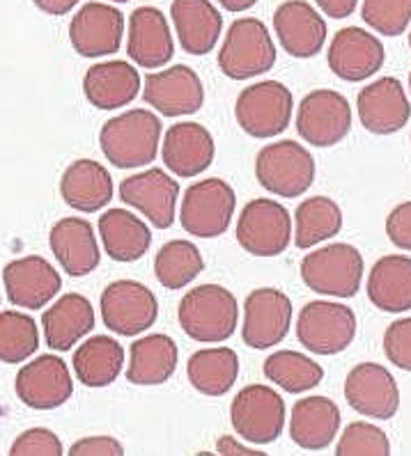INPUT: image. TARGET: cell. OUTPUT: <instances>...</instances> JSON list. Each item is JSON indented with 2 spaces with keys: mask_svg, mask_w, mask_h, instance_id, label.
I'll return each instance as SVG.
<instances>
[{
  "mask_svg": "<svg viewBox=\"0 0 411 456\" xmlns=\"http://www.w3.org/2000/svg\"><path fill=\"white\" fill-rule=\"evenodd\" d=\"M161 119L145 108H134L109 119L99 131V147L119 170L150 166L159 154Z\"/></svg>",
  "mask_w": 411,
  "mask_h": 456,
  "instance_id": "6da1fadb",
  "label": "cell"
},
{
  "mask_svg": "<svg viewBox=\"0 0 411 456\" xmlns=\"http://www.w3.org/2000/svg\"><path fill=\"white\" fill-rule=\"evenodd\" d=\"M179 326L193 342L217 344L234 335L239 305L233 291L221 285L193 287L177 307Z\"/></svg>",
  "mask_w": 411,
  "mask_h": 456,
  "instance_id": "7a4b0ae2",
  "label": "cell"
},
{
  "mask_svg": "<svg viewBox=\"0 0 411 456\" xmlns=\"http://www.w3.org/2000/svg\"><path fill=\"white\" fill-rule=\"evenodd\" d=\"M255 177L267 193L299 198L313 186L315 159L297 140H278L258 151Z\"/></svg>",
  "mask_w": 411,
  "mask_h": 456,
  "instance_id": "3957f363",
  "label": "cell"
},
{
  "mask_svg": "<svg viewBox=\"0 0 411 456\" xmlns=\"http://www.w3.org/2000/svg\"><path fill=\"white\" fill-rule=\"evenodd\" d=\"M276 65V46L260 19H237L227 28L218 67L233 81H249Z\"/></svg>",
  "mask_w": 411,
  "mask_h": 456,
  "instance_id": "277c9868",
  "label": "cell"
},
{
  "mask_svg": "<svg viewBox=\"0 0 411 456\" xmlns=\"http://www.w3.org/2000/svg\"><path fill=\"white\" fill-rule=\"evenodd\" d=\"M303 285L310 291L336 298H352L363 282V255L349 243H331L303 257Z\"/></svg>",
  "mask_w": 411,
  "mask_h": 456,
  "instance_id": "5b68a950",
  "label": "cell"
},
{
  "mask_svg": "<svg viewBox=\"0 0 411 456\" xmlns=\"http://www.w3.org/2000/svg\"><path fill=\"white\" fill-rule=\"evenodd\" d=\"M292 92L278 81H262L243 87L234 103L239 129L251 138L269 140L281 135L292 119Z\"/></svg>",
  "mask_w": 411,
  "mask_h": 456,
  "instance_id": "8992f818",
  "label": "cell"
},
{
  "mask_svg": "<svg viewBox=\"0 0 411 456\" xmlns=\"http://www.w3.org/2000/svg\"><path fill=\"white\" fill-rule=\"evenodd\" d=\"M237 195L226 179L210 177L189 186L179 209V223L191 237L217 239L233 223Z\"/></svg>",
  "mask_w": 411,
  "mask_h": 456,
  "instance_id": "52a82bcc",
  "label": "cell"
},
{
  "mask_svg": "<svg viewBox=\"0 0 411 456\" xmlns=\"http://www.w3.org/2000/svg\"><path fill=\"white\" fill-rule=\"evenodd\" d=\"M297 338L315 355L342 354L357 338V314L342 303L310 301L299 312Z\"/></svg>",
  "mask_w": 411,
  "mask_h": 456,
  "instance_id": "ba28073f",
  "label": "cell"
},
{
  "mask_svg": "<svg viewBox=\"0 0 411 456\" xmlns=\"http://www.w3.org/2000/svg\"><path fill=\"white\" fill-rule=\"evenodd\" d=\"M292 241V218L281 202L251 200L237 220V243L255 257H276Z\"/></svg>",
  "mask_w": 411,
  "mask_h": 456,
  "instance_id": "9c48e42d",
  "label": "cell"
},
{
  "mask_svg": "<svg viewBox=\"0 0 411 456\" xmlns=\"http://www.w3.org/2000/svg\"><path fill=\"white\" fill-rule=\"evenodd\" d=\"M103 326L122 338H136L154 326L159 317L157 296L136 280L111 282L99 301Z\"/></svg>",
  "mask_w": 411,
  "mask_h": 456,
  "instance_id": "30bf717a",
  "label": "cell"
},
{
  "mask_svg": "<svg viewBox=\"0 0 411 456\" xmlns=\"http://www.w3.org/2000/svg\"><path fill=\"white\" fill-rule=\"evenodd\" d=\"M233 427L253 445H269L285 427V402L269 386H246L237 392L230 406Z\"/></svg>",
  "mask_w": 411,
  "mask_h": 456,
  "instance_id": "8fae6325",
  "label": "cell"
},
{
  "mask_svg": "<svg viewBox=\"0 0 411 456\" xmlns=\"http://www.w3.org/2000/svg\"><path fill=\"white\" fill-rule=\"evenodd\" d=\"M297 131L313 147H333L352 131V106L336 90H315L301 99Z\"/></svg>",
  "mask_w": 411,
  "mask_h": 456,
  "instance_id": "7c38bea8",
  "label": "cell"
},
{
  "mask_svg": "<svg viewBox=\"0 0 411 456\" xmlns=\"http://www.w3.org/2000/svg\"><path fill=\"white\" fill-rule=\"evenodd\" d=\"M292 323V301L274 287H260L246 296L243 303L242 338L246 346L265 351L287 338Z\"/></svg>",
  "mask_w": 411,
  "mask_h": 456,
  "instance_id": "4fadbf2b",
  "label": "cell"
},
{
  "mask_svg": "<svg viewBox=\"0 0 411 456\" xmlns=\"http://www.w3.org/2000/svg\"><path fill=\"white\" fill-rule=\"evenodd\" d=\"M14 390L28 408L53 411L70 402L74 381L65 360L58 355H39L19 370Z\"/></svg>",
  "mask_w": 411,
  "mask_h": 456,
  "instance_id": "5bb4252c",
  "label": "cell"
},
{
  "mask_svg": "<svg viewBox=\"0 0 411 456\" xmlns=\"http://www.w3.org/2000/svg\"><path fill=\"white\" fill-rule=\"evenodd\" d=\"M143 99L163 118H185L198 113L205 103V86L191 67L177 65L150 74L143 86Z\"/></svg>",
  "mask_w": 411,
  "mask_h": 456,
  "instance_id": "9a60e30c",
  "label": "cell"
},
{
  "mask_svg": "<svg viewBox=\"0 0 411 456\" xmlns=\"http://www.w3.org/2000/svg\"><path fill=\"white\" fill-rule=\"evenodd\" d=\"M177 198L179 183L159 167L131 175L119 183V200L141 211L157 230H169L175 223Z\"/></svg>",
  "mask_w": 411,
  "mask_h": 456,
  "instance_id": "2e32d148",
  "label": "cell"
},
{
  "mask_svg": "<svg viewBox=\"0 0 411 456\" xmlns=\"http://www.w3.org/2000/svg\"><path fill=\"white\" fill-rule=\"evenodd\" d=\"M345 399L358 415L390 419L400 408V387L384 365L361 362L347 374Z\"/></svg>",
  "mask_w": 411,
  "mask_h": 456,
  "instance_id": "e0dca14e",
  "label": "cell"
},
{
  "mask_svg": "<svg viewBox=\"0 0 411 456\" xmlns=\"http://www.w3.org/2000/svg\"><path fill=\"white\" fill-rule=\"evenodd\" d=\"M358 119L363 129L374 135L398 134L411 118V103L402 83L393 76H384L358 92Z\"/></svg>",
  "mask_w": 411,
  "mask_h": 456,
  "instance_id": "ac0fdd59",
  "label": "cell"
},
{
  "mask_svg": "<svg viewBox=\"0 0 411 456\" xmlns=\"http://www.w3.org/2000/svg\"><path fill=\"white\" fill-rule=\"evenodd\" d=\"M125 35V17L103 3H86L70 23V42L83 58L118 53Z\"/></svg>",
  "mask_w": 411,
  "mask_h": 456,
  "instance_id": "d6986e66",
  "label": "cell"
},
{
  "mask_svg": "<svg viewBox=\"0 0 411 456\" xmlns=\"http://www.w3.org/2000/svg\"><path fill=\"white\" fill-rule=\"evenodd\" d=\"M331 71L347 83H361L384 67L386 51L373 33L361 28H342L329 46Z\"/></svg>",
  "mask_w": 411,
  "mask_h": 456,
  "instance_id": "ffe728a7",
  "label": "cell"
},
{
  "mask_svg": "<svg viewBox=\"0 0 411 456\" xmlns=\"http://www.w3.org/2000/svg\"><path fill=\"white\" fill-rule=\"evenodd\" d=\"M7 298L23 310H42L58 296L62 280L58 271L39 255L14 259L3 269Z\"/></svg>",
  "mask_w": 411,
  "mask_h": 456,
  "instance_id": "44dd1931",
  "label": "cell"
},
{
  "mask_svg": "<svg viewBox=\"0 0 411 456\" xmlns=\"http://www.w3.org/2000/svg\"><path fill=\"white\" fill-rule=\"evenodd\" d=\"M274 30L292 58H313L326 44V21L306 0H287L274 12Z\"/></svg>",
  "mask_w": 411,
  "mask_h": 456,
  "instance_id": "7402d4cb",
  "label": "cell"
},
{
  "mask_svg": "<svg viewBox=\"0 0 411 456\" xmlns=\"http://www.w3.org/2000/svg\"><path fill=\"white\" fill-rule=\"evenodd\" d=\"M217 145L210 131L198 122H177L166 131L161 159L175 177H198L214 163Z\"/></svg>",
  "mask_w": 411,
  "mask_h": 456,
  "instance_id": "603a6c76",
  "label": "cell"
},
{
  "mask_svg": "<svg viewBox=\"0 0 411 456\" xmlns=\"http://www.w3.org/2000/svg\"><path fill=\"white\" fill-rule=\"evenodd\" d=\"M49 246L62 271L71 278L90 275L102 262L95 227L86 218H78V216L60 218L51 227Z\"/></svg>",
  "mask_w": 411,
  "mask_h": 456,
  "instance_id": "cb8c5ba5",
  "label": "cell"
},
{
  "mask_svg": "<svg viewBox=\"0 0 411 456\" xmlns=\"http://www.w3.org/2000/svg\"><path fill=\"white\" fill-rule=\"evenodd\" d=\"M127 53L136 67L159 69L169 65L175 53V42L163 12L147 5L131 12Z\"/></svg>",
  "mask_w": 411,
  "mask_h": 456,
  "instance_id": "d4e9b609",
  "label": "cell"
},
{
  "mask_svg": "<svg viewBox=\"0 0 411 456\" xmlns=\"http://www.w3.org/2000/svg\"><path fill=\"white\" fill-rule=\"evenodd\" d=\"M115 183L111 172L93 159H78L60 179L62 202L81 214H97L113 200Z\"/></svg>",
  "mask_w": 411,
  "mask_h": 456,
  "instance_id": "484cf974",
  "label": "cell"
},
{
  "mask_svg": "<svg viewBox=\"0 0 411 456\" xmlns=\"http://www.w3.org/2000/svg\"><path fill=\"white\" fill-rule=\"evenodd\" d=\"M141 83V74L134 65L125 60H111L86 71L83 94L99 110H118L138 97Z\"/></svg>",
  "mask_w": 411,
  "mask_h": 456,
  "instance_id": "4316f807",
  "label": "cell"
},
{
  "mask_svg": "<svg viewBox=\"0 0 411 456\" xmlns=\"http://www.w3.org/2000/svg\"><path fill=\"white\" fill-rule=\"evenodd\" d=\"M341 431V408L329 397H303L292 406L290 438L306 452H319L336 440Z\"/></svg>",
  "mask_w": 411,
  "mask_h": 456,
  "instance_id": "83f0119b",
  "label": "cell"
},
{
  "mask_svg": "<svg viewBox=\"0 0 411 456\" xmlns=\"http://www.w3.org/2000/svg\"><path fill=\"white\" fill-rule=\"evenodd\" d=\"M173 26L179 46L189 55H207L217 46L223 30V17L210 0H173Z\"/></svg>",
  "mask_w": 411,
  "mask_h": 456,
  "instance_id": "f1b7e54d",
  "label": "cell"
},
{
  "mask_svg": "<svg viewBox=\"0 0 411 456\" xmlns=\"http://www.w3.org/2000/svg\"><path fill=\"white\" fill-rule=\"evenodd\" d=\"M44 339L53 351H70L95 328V307L81 294H65L42 317Z\"/></svg>",
  "mask_w": 411,
  "mask_h": 456,
  "instance_id": "f546056e",
  "label": "cell"
},
{
  "mask_svg": "<svg viewBox=\"0 0 411 456\" xmlns=\"http://www.w3.org/2000/svg\"><path fill=\"white\" fill-rule=\"evenodd\" d=\"M368 298L374 307L390 314L411 310V257L386 255L377 259L368 275Z\"/></svg>",
  "mask_w": 411,
  "mask_h": 456,
  "instance_id": "4dcf8cb0",
  "label": "cell"
},
{
  "mask_svg": "<svg viewBox=\"0 0 411 456\" xmlns=\"http://www.w3.org/2000/svg\"><path fill=\"white\" fill-rule=\"evenodd\" d=\"M99 237L106 255L119 264L145 257L152 246L150 227L127 209H109L99 216Z\"/></svg>",
  "mask_w": 411,
  "mask_h": 456,
  "instance_id": "1f68e13d",
  "label": "cell"
},
{
  "mask_svg": "<svg viewBox=\"0 0 411 456\" xmlns=\"http://www.w3.org/2000/svg\"><path fill=\"white\" fill-rule=\"evenodd\" d=\"M179 349L169 335L154 333L131 344L127 381L134 386H161L177 370Z\"/></svg>",
  "mask_w": 411,
  "mask_h": 456,
  "instance_id": "d6a6232c",
  "label": "cell"
},
{
  "mask_svg": "<svg viewBox=\"0 0 411 456\" xmlns=\"http://www.w3.org/2000/svg\"><path fill=\"white\" fill-rule=\"evenodd\" d=\"M76 379L87 387H106L115 381L125 365V349L118 339L109 335H97L83 342L76 349L74 360Z\"/></svg>",
  "mask_w": 411,
  "mask_h": 456,
  "instance_id": "836d02e7",
  "label": "cell"
},
{
  "mask_svg": "<svg viewBox=\"0 0 411 456\" xmlns=\"http://www.w3.org/2000/svg\"><path fill=\"white\" fill-rule=\"evenodd\" d=\"M186 376L191 386L205 397H223L237 381L239 358L227 346L195 351L186 362Z\"/></svg>",
  "mask_w": 411,
  "mask_h": 456,
  "instance_id": "e575fe53",
  "label": "cell"
},
{
  "mask_svg": "<svg viewBox=\"0 0 411 456\" xmlns=\"http://www.w3.org/2000/svg\"><path fill=\"white\" fill-rule=\"evenodd\" d=\"M294 246L299 250H310L317 243L333 239L342 230V209L331 198L313 195L299 204L294 211Z\"/></svg>",
  "mask_w": 411,
  "mask_h": 456,
  "instance_id": "d590c367",
  "label": "cell"
},
{
  "mask_svg": "<svg viewBox=\"0 0 411 456\" xmlns=\"http://www.w3.org/2000/svg\"><path fill=\"white\" fill-rule=\"evenodd\" d=\"M262 371L274 386L283 387L290 395H303V392L315 390L325 379V370L319 362L290 349L271 354L265 360Z\"/></svg>",
  "mask_w": 411,
  "mask_h": 456,
  "instance_id": "8d00e7d4",
  "label": "cell"
},
{
  "mask_svg": "<svg viewBox=\"0 0 411 456\" xmlns=\"http://www.w3.org/2000/svg\"><path fill=\"white\" fill-rule=\"evenodd\" d=\"M205 269L201 250L186 239L163 243L154 257V275L166 289H185Z\"/></svg>",
  "mask_w": 411,
  "mask_h": 456,
  "instance_id": "74e56055",
  "label": "cell"
},
{
  "mask_svg": "<svg viewBox=\"0 0 411 456\" xmlns=\"http://www.w3.org/2000/svg\"><path fill=\"white\" fill-rule=\"evenodd\" d=\"M39 349V330L35 319L17 310L0 312V362L19 365Z\"/></svg>",
  "mask_w": 411,
  "mask_h": 456,
  "instance_id": "f35d334b",
  "label": "cell"
},
{
  "mask_svg": "<svg viewBox=\"0 0 411 456\" xmlns=\"http://www.w3.org/2000/svg\"><path fill=\"white\" fill-rule=\"evenodd\" d=\"M363 21L386 37H398L411 23V0H363Z\"/></svg>",
  "mask_w": 411,
  "mask_h": 456,
  "instance_id": "ab89813d",
  "label": "cell"
},
{
  "mask_svg": "<svg viewBox=\"0 0 411 456\" xmlns=\"http://www.w3.org/2000/svg\"><path fill=\"white\" fill-rule=\"evenodd\" d=\"M390 440L384 431L370 422H352L342 431L336 456H389Z\"/></svg>",
  "mask_w": 411,
  "mask_h": 456,
  "instance_id": "60d3db41",
  "label": "cell"
},
{
  "mask_svg": "<svg viewBox=\"0 0 411 456\" xmlns=\"http://www.w3.org/2000/svg\"><path fill=\"white\" fill-rule=\"evenodd\" d=\"M62 443L51 429L35 427L19 436L10 447L12 456H62Z\"/></svg>",
  "mask_w": 411,
  "mask_h": 456,
  "instance_id": "b9f144b4",
  "label": "cell"
},
{
  "mask_svg": "<svg viewBox=\"0 0 411 456\" xmlns=\"http://www.w3.org/2000/svg\"><path fill=\"white\" fill-rule=\"evenodd\" d=\"M384 354L398 370L411 371V317L398 319L386 328Z\"/></svg>",
  "mask_w": 411,
  "mask_h": 456,
  "instance_id": "7bdbcfd3",
  "label": "cell"
},
{
  "mask_svg": "<svg viewBox=\"0 0 411 456\" xmlns=\"http://www.w3.org/2000/svg\"><path fill=\"white\" fill-rule=\"evenodd\" d=\"M386 237L395 248L411 253V202L398 204L386 218Z\"/></svg>",
  "mask_w": 411,
  "mask_h": 456,
  "instance_id": "ee69618b",
  "label": "cell"
},
{
  "mask_svg": "<svg viewBox=\"0 0 411 456\" xmlns=\"http://www.w3.org/2000/svg\"><path fill=\"white\" fill-rule=\"evenodd\" d=\"M70 456H122L125 447L118 438L111 436H87V438L76 440L67 452Z\"/></svg>",
  "mask_w": 411,
  "mask_h": 456,
  "instance_id": "f6af8a7d",
  "label": "cell"
},
{
  "mask_svg": "<svg viewBox=\"0 0 411 456\" xmlns=\"http://www.w3.org/2000/svg\"><path fill=\"white\" fill-rule=\"evenodd\" d=\"M319 10L325 12L326 17L331 19H347L357 10L358 0H315Z\"/></svg>",
  "mask_w": 411,
  "mask_h": 456,
  "instance_id": "bcb514c9",
  "label": "cell"
},
{
  "mask_svg": "<svg viewBox=\"0 0 411 456\" xmlns=\"http://www.w3.org/2000/svg\"><path fill=\"white\" fill-rule=\"evenodd\" d=\"M217 454L221 456H262V452L251 450V447L242 445L233 436H221L217 440Z\"/></svg>",
  "mask_w": 411,
  "mask_h": 456,
  "instance_id": "7dc6e473",
  "label": "cell"
},
{
  "mask_svg": "<svg viewBox=\"0 0 411 456\" xmlns=\"http://www.w3.org/2000/svg\"><path fill=\"white\" fill-rule=\"evenodd\" d=\"M33 3L44 14H51V17H62L78 5V0H33Z\"/></svg>",
  "mask_w": 411,
  "mask_h": 456,
  "instance_id": "c3c4849f",
  "label": "cell"
},
{
  "mask_svg": "<svg viewBox=\"0 0 411 456\" xmlns=\"http://www.w3.org/2000/svg\"><path fill=\"white\" fill-rule=\"evenodd\" d=\"M258 0H218V5L227 12H246L255 5Z\"/></svg>",
  "mask_w": 411,
  "mask_h": 456,
  "instance_id": "681fc988",
  "label": "cell"
},
{
  "mask_svg": "<svg viewBox=\"0 0 411 456\" xmlns=\"http://www.w3.org/2000/svg\"><path fill=\"white\" fill-rule=\"evenodd\" d=\"M111 3H129V0H111Z\"/></svg>",
  "mask_w": 411,
  "mask_h": 456,
  "instance_id": "f907efd6",
  "label": "cell"
},
{
  "mask_svg": "<svg viewBox=\"0 0 411 456\" xmlns=\"http://www.w3.org/2000/svg\"><path fill=\"white\" fill-rule=\"evenodd\" d=\"M409 90H411V74H409Z\"/></svg>",
  "mask_w": 411,
  "mask_h": 456,
  "instance_id": "816d5d0a",
  "label": "cell"
},
{
  "mask_svg": "<svg viewBox=\"0 0 411 456\" xmlns=\"http://www.w3.org/2000/svg\"><path fill=\"white\" fill-rule=\"evenodd\" d=\"M409 46H411V33H409Z\"/></svg>",
  "mask_w": 411,
  "mask_h": 456,
  "instance_id": "f5cc1de1",
  "label": "cell"
}]
</instances>
